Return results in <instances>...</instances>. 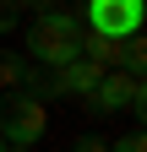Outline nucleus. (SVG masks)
I'll use <instances>...</instances> for the list:
<instances>
[{"label": "nucleus", "instance_id": "obj_1", "mask_svg": "<svg viewBox=\"0 0 147 152\" xmlns=\"http://www.w3.org/2000/svg\"><path fill=\"white\" fill-rule=\"evenodd\" d=\"M22 60H38V65H49V71H60V65H71V60H82V22L71 11H38V22L27 27V54Z\"/></svg>", "mask_w": 147, "mask_h": 152}, {"label": "nucleus", "instance_id": "obj_2", "mask_svg": "<svg viewBox=\"0 0 147 152\" xmlns=\"http://www.w3.org/2000/svg\"><path fill=\"white\" fill-rule=\"evenodd\" d=\"M44 130H49V109L44 103L22 98V92L0 98V141L6 147H33V141H44Z\"/></svg>", "mask_w": 147, "mask_h": 152}, {"label": "nucleus", "instance_id": "obj_3", "mask_svg": "<svg viewBox=\"0 0 147 152\" xmlns=\"http://www.w3.org/2000/svg\"><path fill=\"white\" fill-rule=\"evenodd\" d=\"M142 22H147L142 0H93V6H87V27H93V38H109V44L136 38Z\"/></svg>", "mask_w": 147, "mask_h": 152}, {"label": "nucleus", "instance_id": "obj_4", "mask_svg": "<svg viewBox=\"0 0 147 152\" xmlns=\"http://www.w3.org/2000/svg\"><path fill=\"white\" fill-rule=\"evenodd\" d=\"M87 103H93L98 114H120V109H131L136 120H142V109H147V92L136 76H125V71H104L98 76V87L87 92Z\"/></svg>", "mask_w": 147, "mask_h": 152}, {"label": "nucleus", "instance_id": "obj_5", "mask_svg": "<svg viewBox=\"0 0 147 152\" xmlns=\"http://www.w3.org/2000/svg\"><path fill=\"white\" fill-rule=\"evenodd\" d=\"M98 65L93 60H71V65H60V71H49V82H54V98H87V92L98 87Z\"/></svg>", "mask_w": 147, "mask_h": 152}, {"label": "nucleus", "instance_id": "obj_6", "mask_svg": "<svg viewBox=\"0 0 147 152\" xmlns=\"http://www.w3.org/2000/svg\"><path fill=\"white\" fill-rule=\"evenodd\" d=\"M27 71H33V65H27L16 49H0V92H6V98H11V92H22Z\"/></svg>", "mask_w": 147, "mask_h": 152}, {"label": "nucleus", "instance_id": "obj_7", "mask_svg": "<svg viewBox=\"0 0 147 152\" xmlns=\"http://www.w3.org/2000/svg\"><path fill=\"white\" fill-rule=\"evenodd\" d=\"M120 65H125V76H136V82H142V65H147V49H142V33L120 44Z\"/></svg>", "mask_w": 147, "mask_h": 152}, {"label": "nucleus", "instance_id": "obj_8", "mask_svg": "<svg viewBox=\"0 0 147 152\" xmlns=\"http://www.w3.org/2000/svg\"><path fill=\"white\" fill-rule=\"evenodd\" d=\"M16 22H22V6H6V0H0V38H6Z\"/></svg>", "mask_w": 147, "mask_h": 152}, {"label": "nucleus", "instance_id": "obj_9", "mask_svg": "<svg viewBox=\"0 0 147 152\" xmlns=\"http://www.w3.org/2000/svg\"><path fill=\"white\" fill-rule=\"evenodd\" d=\"M115 152H147V136H142V130H131V136L115 141Z\"/></svg>", "mask_w": 147, "mask_h": 152}, {"label": "nucleus", "instance_id": "obj_10", "mask_svg": "<svg viewBox=\"0 0 147 152\" xmlns=\"http://www.w3.org/2000/svg\"><path fill=\"white\" fill-rule=\"evenodd\" d=\"M71 152H109V147H104L98 136H82V141H76V147H71Z\"/></svg>", "mask_w": 147, "mask_h": 152}, {"label": "nucleus", "instance_id": "obj_11", "mask_svg": "<svg viewBox=\"0 0 147 152\" xmlns=\"http://www.w3.org/2000/svg\"><path fill=\"white\" fill-rule=\"evenodd\" d=\"M6 152H27V147H6Z\"/></svg>", "mask_w": 147, "mask_h": 152}, {"label": "nucleus", "instance_id": "obj_12", "mask_svg": "<svg viewBox=\"0 0 147 152\" xmlns=\"http://www.w3.org/2000/svg\"><path fill=\"white\" fill-rule=\"evenodd\" d=\"M0 152H6V141H0Z\"/></svg>", "mask_w": 147, "mask_h": 152}]
</instances>
